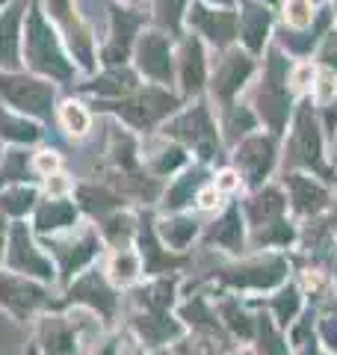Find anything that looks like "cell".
<instances>
[{"label": "cell", "mask_w": 337, "mask_h": 355, "mask_svg": "<svg viewBox=\"0 0 337 355\" xmlns=\"http://www.w3.org/2000/svg\"><path fill=\"white\" fill-rule=\"evenodd\" d=\"M104 331H110V326L95 311L83 305H62L33 320L30 338L39 355H86Z\"/></svg>", "instance_id": "cell-1"}, {"label": "cell", "mask_w": 337, "mask_h": 355, "mask_svg": "<svg viewBox=\"0 0 337 355\" xmlns=\"http://www.w3.org/2000/svg\"><path fill=\"white\" fill-rule=\"evenodd\" d=\"M21 57H24L27 69L33 74H39V77H48V80H53V83L74 80V71H77L74 60H69L60 36H56V30L51 27V21L44 18V12L36 6L30 9V15L24 21V33H21Z\"/></svg>", "instance_id": "cell-2"}, {"label": "cell", "mask_w": 337, "mask_h": 355, "mask_svg": "<svg viewBox=\"0 0 337 355\" xmlns=\"http://www.w3.org/2000/svg\"><path fill=\"white\" fill-rule=\"evenodd\" d=\"M44 243V249H48L51 261L56 266V287H62L74 282L77 275L89 266H95L101 258H104V240L98 234V225L92 219H80L77 225L60 231V234H51V237H39Z\"/></svg>", "instance_id": "cell-3"}, {"label": "cell", "mask_w": 337, "mask_h": 355, "mask_svg": "<svg viewBox=\"0 0 337 355\" xmlns=\"http://www.w3.org/2000/svg\"><path fill=\"white\" fill-rule=\"evenodd\" d=\"M62 305L65 299L56 284H44L0 263V314H6L12 323L30 329L36 317Z\"/></svg>", "instance_id": "cell-4"}, {"label": "cell", "mask_w": 337, "mask_h": 355, "mask_svg": "<svg viewBox=\"0 0 337 355\" xmlns=\"http://www.w3.org/2000/svg\"><path fill=\"white\" fill-rule=\"evenodd\" d=\"M0 263L15 270L30 279H39L44 284H56V266L51 261L44 243L39 234L33 231L30 219H18L9 225L6 240H3V252H0Z\"/></svg>", "instance_id": "cell-5"}, {"label": "cell", "mask_w": 337, "mask_h": 355, "mask_svg": "<svg viewBox=\"0 0 337 355\" xmlns=\"http://www.w3.org/2000/svg\"><path fill=\"white\" fill-rule=\"evenodd\" d=\"M0 101L15 113H24L36 121H48L56 113V86L48 77L21 74L0 69Z\"/></svg>", "instance_id": "cell-6"}, {"label": "cell", "mask_w": 337, "mask_h": 355, "mask_svg": "<svg viewBox=\"0 0 337 355\" xmlns=\"http://www.w3.org/2000/svg\"><path fill=\"white\" fill-rule=\"evenodd\" d=\"M62 299H65V305H83L89 311H95L110 329H116V323L121 320V291L107 279L101 261L95 266H89V270H83L74 282L65 284Z\"/></svg>", "instance_id": "cell-7"}, {"label": "cell", "mask_w": 337, "mask_h": 355, "mask_svg": "<svg viewBox=\"0 0 337 355\" xmlns=\"http://www.w3.org/2000/svg\"><path fill=\"white\" fill-rule=\"evenodd\" d=\"M107 107L116 110V116L121 121H128L133 130H148L172 113L178 107V98L168 95L160 83H154V86H145V89H133L130 95L116 98V101L107 104Z\"/></svg>", "instance_id": "cell-8"}, {"label": "cell", "mask_w": 337, "mask_h": 355, "mask_svg": "<svg viewBox=\"0 0 337 355\" xmlns=\"http://www.w3.org/2000/svg\"><path fill=\"white\" fill-rule=\"evenodd\" d=\"M166 137L184 142V146H193L196 151H201V157H210L213 146H216V128H213V121H210L207 107H201V104L181 113L175 121H168Z\"/></svg>", "instance_id": "cell-9"}, {"label": "cell", "mask_w": 337, "mask_h": 355, "mask_svg": "<svg viewBox=\"0 0 337 355\" xmlns=\"http://www.w3.org/2000/svg\"><path fill=\"white\" fill-rule=\"evenodd\" d=\"M137 69L154 83H172V44L163 33H142L137 42Z\"/></svg>", "instance_id": "cell-10"}, {"label": "cell", "mask_w": 337, "mask_h": 355, "mask_svg": "<svg viewBox=\"0 0 337 355\" xmlns=\"http://www.w3.org/2000/svg\"><path fill=\"white\" fill-rule=\"evenodd\" d=\"M80 219H83V214H80V207H77L74 196H69V198H44L42 196L30 216V225L39 237H51V234H60V231L77 225Z\"/></svg>", "instance_id": "cell-11"}, {"label": "cell", "mask_w": 337, "mask_h": 355, "mask_svg": "<svg viewBox=\"0 0 337 355\" xmlns=\"http://www.w3.org/2000/svg\"><path fill=\"white\" fill-rule=\"evenodd\" d=\"M101 266H104L107 279L116 284L121 293L130 291L133 284H139L142 275H145V263H142V254L137 249V243H133V246L107 249L104 258H101Z\"/></svg>", "instance_id": "cell-12"}, {"label": "cell", "mask_w": 337, "mask_h": 355, "mask_svg": "<svg viewBox=\"0 0 337 355\" xmlns=\"http://www.w3.org/2000/svg\"><path fill=\"white\" fill-rule=\"evenodd\" d=\"M44 139L42 121L30 119L24 113H15L9 107H0V146H18V148H33Z\"/></svg>", "instance_id": "cell-13"}, {"label": "cell", "mask_w": 337, "mask_h": 355, "mask_svg": "<svg viewBox=\"0 0 337 355\" xmlns=\"http://www.w3.org/2000/svg\"><path fill=\"white\" fill-rule=\"evenodd\" d=\"M261 113L266 116V121L275 130H281L287 116V92H284V65H281V57L273 60L266 74V83L261 89Z\"/></svg>", "instance_id": "cell-14"}, {"label": "cell", "mask_w": 337, "mask_h": 355, "mask_svg": "<svg viewBox=\"0 0 337 355\" xmlns=\"http://www.w3.org/2000/svg\"><path fill=\"white\" fill-rule=\"evenodd\" d=\"M42 198L39 181H21V184H6L0 187V214L9 222L30 219Z\"/></svg>", "instance_id": "cell-15"}, {"label": "cell", "mask_w": 337, "mask_h": 355, "mask_svg": "<svg viewBox=\"0 0 337 355\" xmlns=\"http://www.w3.org/2000/svg\"><path fill=\"white\" fill-rule=\"evenodd\" d=\"M21 60V3L0 12V69L15 71Z\"/></svg>", "instance_id": "cell-16"}, {"label": "cell", "mask_w": 337, "mask_h": 355, "mask_svg": "<svg viewBox=\"0 0 337 355\" xmlns=\"http://www.w3.org/2000/svg\"><path fill=\"white\" fill-rule=\"evenodd\" d=\"M137 27H139V18L125 12V9H119L116 18H112V36H110L107 48H104V62L107 65H125Z\"/></svg>", "instance_id": "cell-17"}, {"label": "cell", "mask_w": 337, "mask_h": 355, "mask_svg": "<svg viewBox=\"0 0 337 355\" xmlns=\"http://www.w3.org/2000/svg\"><path fill=\"white\" fill-rule=\"evenodd\" d=\"M137 89V77H133L125 65H110V69L95 77V83H83L80 92H92L101 95L104 101H116V98H125Z\"/></svg>", "instance_id": "cell-18"}, {"label": "cell", "mask_w": 337, "mask_h": 355, "mask_svg": "<svg viewBox=\"0 0 337 355\" xmlns=\"http://www.w3.org/2000/svg\"><path fill=\"white\" fill-rule=\"evenodd\" d=\"M157 237L163 240V246L168 252H184L189 243H193V237L198 234V222L193 216H181L175 210L172 216H163L157 219Z\"/></svg>", "instance_id": "cell-19"}, {"label": "cell", "mask_w": 337, "mask_h": 355, "mask_svg": "<svg viewBox=\"0 0 337 355\" xmlns=\"http://www.w3.org/2000/svg\"><path fill=\"white\" fill-rule=\"evenodd\" d=\"M56 125H60V130L71 142H80L89 137V130H92V113L86 110V104L69 98V101H62L56 107Z\"/></svg>", "instance_id": "cell-20"}, {"label": "cell", "mask_w": 337, "mask_h": 355, "mask_svg": "<svg viewBox=\"0 0 337 355\" xmlns=\"http://www.w3.org/2000/svg\"><path fill=\"white\" fill-rule=\"evenodd\" d=\"M249 74H252V60L243 57V53H231V57L219 65L216 80H213V92L228 101V98L243 86V80Z\"/></svg>", "instance_id": "cell-21"}, {"label": "cell", "mask_w": 337, "mask_h": 355, "mask_svg": "<svg viewBox=\"0 0 337 355\" xmlns=\"http://www.w3.org/2000/svg\"><path fill=\"white\" fill-rule=\"evenodd\" d=\"M237 163H240V169L249 175V181H261L269 172V166H273V146L261 137L243 142L237 151Z\"/></svg>", "instance_id": "cell-22"}, {"label": "cell", "mask_w": 337, "mask_h": 355, "mask_svg": "<svg viewBox=\"0 0 337 355\" xmlns=\"http://www.w3.org/2000/svg\"><path fill=\"white\" fill-rule=\"evenodd\" d=\"M189 21L205 33L207 39H213L216 44H225V42H231L234 39V15L231 12H207V9H201L196 6L193 9V15H189Z\"/></svg>", "instance_id": "cell-23"}, {"label": "cell", "mask_w": 337, "mask_h": 355, "mask_svg": "<svg viewBox=\"0 0 337 355\" xmlns=\"http://www.w3.org/2000/svg\"><path fill=\"white\" fill-rule=\"evenodd\" d=\"M168 349H172L175 355H222L225 343L219 338V331L189 329V335H181Z\"/></svg>", "instance_id": "cell-24"}, {"label": "cell", "mask_w": 337, "mask_h": 355, "mask_svg": "<svg viewBox=\"0 0 337 355\" xmlns=\"http://www.w3.org/2000/svg\"><path fill=\"white\" fill-rule=\"evenodd\" d=\"M293 160L305 166H320V133L313 128V121L308 119V113L299 116L296 139H293Z\"/></svg>", "instance_id": "cell-25"}, {"label": "cell", "mask_w": 337, "mask_h": 355, "mask_svg": "<svg viewBox=\"0 0 337 355\" xmlns=\"http://www.w3.org/2000/svg\"><path fill=\"white\" fill-rule=\"evenodd\" d=\"M181 86L187 95L198 92L205 86V57H201V44L196 39H189L184 44L181 53Z\"/></svg>", "instance_id": "cell-26"}, {"label": "cell", "mask_w": 337, "mask_h": 355, "mask_svg": "<svg viewBox=\"0 0 337 355\" xmlns=\"http://www.w3.org/2000/svg\"><path fill=\"white\" fill-rule=\"evenodd\" d=\"M198 187H201V178L196 172H184L181 178H175V181L166 187V193H163V210L175 214V210L193 205L196 196H198Z\"/></svg>", "instance_id": "cell-27"}, {"label": "cell", "mask_w": 337, "mask_h": 355, "mask_svg": "<svg viewBox=\"0 0 337 355\" xmlns=\"http://www.w3.org/2000/svg\"><path fill=\"white\" fill-rule=\"evenodd\" d=\"M231 284H240V287H269L281 279V263H254V266H243V270H234L225 275Z\"/></svg>", "instance_id": "cell-28"}, {"label": "cell", "mask_w": 337, "mask_h": 355, "mask_svg": "<svg viewBox=\"0 0 337 355\" xmlns=\"http://www.w3.org/2000/svg\"><path fill=\"white\" fill-rule=\"evenodd\" d=\"M184 163H187V154H184V148L178 146V142H168V146H163L160 151L151 154V157L145 160L151 178H168V175H175Z\"/></svg>", "instance_id": "cell-29"}, {"label": "cell", "mask_w": 337, "mask_h": 355, "mask_svg": "<svg viewBox=\"0 0 337 355\" xmlns=\"http://www.w3.org/2000/svg\"><path fill=\"white\" fill-rule=\"evenodd\" d=\"M290 190H293V202H296V210L302 214H313L325 205V193L322 187H317L311 178H302V175H293L290 178Z\"/></svg>", "instance_id": "cell-30"}, {"label": "cell", "mask_w": 337, "mask_h": 355, "mask_svg": "<svg viewBox=\"0 0 337 355\" xmlns=\"http://www.w3.org/2000/svg\"><path fill=\"white\" fill-rule=\"evenodd\" d=\"M266 27H269L266 9H261V6H245V12H243V36H245V44H249L252 51H261L263 48Z\"/></svg>", "instance_id": "cell-31"}, {"label": "cell", "mask_w": 337, "mask_h": 355, "mask_svg": "<svg viewBox=\"0 0 337 355\" xmlns=\"http://www.w3.org/2000/svg\"><path fill=\"white\" fill-rule=\"evenodd\" d=\"M30 166H33V178L42 181V178H48L53 172L65 169V157L60 148H51V146H42L36 151H30Z\"/></svg>", "instance_id": "cell-32"}, {"label": "cell", "mask_w": 337, "mask_h": 355, "mask_svg": "<svg viewBox=\"0 0 337 355\" xmlns=\"http://www.w3.org/2000/svg\"><path fill=\"white\" fill-rule=\"evenodd\" d=\"M74 187H77V178L69 169H60L39 181V190L44 198H69V196H74Z\"/></svg>", "instance_id": "cell-33"}, {"label": "cell", "mask_w": 337, "mask_h": 355, "mask_svg": "<svg viewBox=\"0 0 337 355\" xmlns=\"http://www.w3.org/2000/svg\"><path fill=\"white\" fill-rule=\"evenodd\" d=\"M210 243H219V246H240V214L237 210H228L222 216V222L210 228L207 234Z\"/></svg>", "instance_id": "cell-34"}, {"label": "cell", "mask_w": 337, "mask_h": 355, "mask_svg": "<svg viewBox=\"0 0 337 355\" xmlns=\"http://www.w3.org/2000/svg\"><path fill=\"white\" fill-rule=\"evenodd\" d=\"M281 210H284V202H281V196H278L275 190H266L263 196H257L254 202L249 205V214H252L254 225H263V222L275 219Z\"/></svg>", "instance_id": "cell-35"}, {"label": "cell", "mask_w": 337, "mask_h": 355, "mask_svg": "<svg viewBox=\"0 0 337 355\" xmlns=\"http://www.w3.org/2000/svg\"><path fill=\"white\" fill-rule=\"evenodd\" d=\"M222 317H225V323H228L234 331H237V335H243V338H249L252 335V323H249V317L243 314V311L234 305V302H225L222 308Z\"/></svg>", "instance_id": "cell-36"}, {"label": "cell", "mask_w": 337, "mask_h": 355, "mask_svg": "<svg viewBox=\"0 0 337 355\" xmlns=\"http://www.w3.org/2000/svg\"><path fill=\"white\" fill-rule=\"evenodd\" d=\"M187 0H154V6H157V18L163 21V24L168 27H178V21H181V9H184Z\"/></svg>", "instance_id": "cell-37"}, {"label": "cell", "mask_w": 337, "mask_h": 355, "mask_svg": "<svg viewBox=\"0 0 337 355\" xmlns=\"http://www.w3.org/2000/svg\"><path fill=\"white\" fill-rule=\"evenodd\" d=\"M112 355H151L148 347L139 340V338H133L128 329H121L119 331V343H116V352Z\"/></svg>", "instance_id": "cell-38"}, {"label": "cell", "mask_w": 337, "mask_h": 355, "mask_svg": "<svg viewBox=\"0 0 337 355\" xmlns=\"http://www.w3.org/2000/svg\"><path fill=\"white\" fill-rule=\"evenodd\" d=\"M287 21L293 27H305L311 21V0H287Z\"/></svg>", "instance_id": "cell-39"}, {"label": "cell", "mask_w": 337, "mask_h": 355, "mask_svg": "<svg viewBox=\"0 0 337 355\" xmlns=\"http://www.w3.org/2000/svg\"><path fill=\"white\" fill-rule=\"evenodd\" d=\"M296 305H299V296H296V291H287V293H281V299L275 302V308H278V317H281V323H287V320L293 317Z\"/></svg>", "instance_id": "cell-40"}, {"label": "cell", "mask_w": 337, "mask_h": 355, "mask_svg": "<svg viewBox=\"0 0 337 355\" xmlns=\"http://www.w3.org/2000/svg\"><path fill=\"white\" fill-rule=\"evenodd\" d=\"M196 205H198L201 210H213V207H219V190H216V187H213V190H198Z\"/></svg>", "instance_id": "cell-41"}, {"label": "cell", "mask_w": 337, "mask_h": 355, "mask_svg": "<svg viewBox=\"0 0 337 355\" xmlns=\"http://www.w3.org/2000/svg\"><path fill=\"white\" fill-rule=\"evenodd\" d=\"M322 60L337 69V36H334V33L329 36V42H325V48H322Z\"/></svg>", "instance_id": "cell-42"}, {"label": "cell", "mask_w": 337, "mask_h": 355, "mask_svg": "<svg viewBox=\"0 0 337 355\" xmlns=\"http://www.w3.org/2000/svg\"><path fill=\"white\" fill-rule=\"evenodd\" d=\"M322 338L331 349H337V320H325L322 323Z\"/></svg>", "instance_id": "cell-43"}, {"label": "cell", "mask_w": 337, "mask_h": 355, "mask_svg": "<svg viewBox=\"0 0 337 355\" xmlns=\"http://www.w3.org/2000/svg\"><path fill=\"white\" fill-rule=\"evenodd\" d=\"M237 187V175L234 172H222L219 181H216V190H234Z\"/></svg>", "instance_id": "cell-44"}, {"label": "cell", "mask_w": 337, "mask_h": 355, "mask_svg": "<svg viewBox=\"0 0 337 355\" xmlns=\"http://www.w3.org/2000/svg\"><path fill=\"white\" fill-rule=\"evenodd\" d=\"M21 355H39V349H36V343H33V338H27V347H24V352Z\"/></svg>", "instance_id": "cell-45"}, {"label": "cell", "mask_w": 337, "mask_h": 355, "mask_svg": "<svg viewBox=\"0 0 337 355\" xmlns=\"http://www.w3.org/2000/svg\"><path fill=\"white\" fill-rule=\"evenodd\" d=\"M151 355H175V352H172V349H168V347H166V349H154Z\"/></svg>", "instance_id": "cell-46"}, {"label": "cell", "mask_w": 337, "mask_h": 355, "mask_svg": "<svg viewBox=\"0 0 337 355\" xmlns=\"http://www.w3.org/2000/svg\"><path fill=\"white\" fill-rule=\"evenodd\" d=\"M305 355H313V352H305Z\"/></svg>", "instance_id": "cell-47"}, {"label": "cell", "mask_w": 337, "mask_h": 355, "mask_svg": "<svg viewBox=\"0 0 337 355\" xmlns=\"http://www.w3.org/2000/svg\"><path fill=\"white\" fill-rule=\"evenodd\" d=\"M0 3H3V0H0Z\"/></svg>", "instance_id": "cell-48"}]
</instances>
